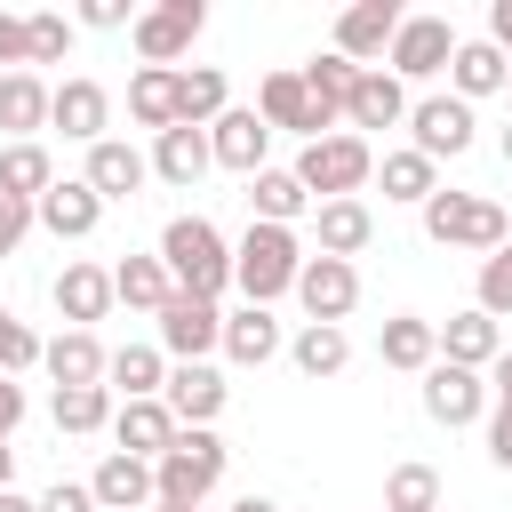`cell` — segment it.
I'll return each instance as SVG.
<instances>
[{
  "label": "cell",
  "mask_w": 512,
  "mask_h": 512,
  "mask_svg": "<svg viewBox=\"0 0 512 512\" xmlns=\"http://www.w3.org/2000/svg\"><path fill=\"white\" fill-rule=\"evenodd\" d=\"M448 80H456V104H480V96H504L512 64H504L488 40H456V56H448Z\"/></svg>",
  "instance_id": "cell-29"
},
{
  "label": "cell",
  "mask_w": 512,
  "mask_h": 512,
  "mask_svg": "<svg viewBox=\"0 0 512 512\" xmlns=\"http://www.w3.org/2000/svg\"><path fill=\"white\" fill-rule=\"evenodd\" d=\"M144 176H152V160L136 152V144H120V136H104V144H88V192L112 208V200H136L144 192Z\"/></svg>",
  "instance_id": "cell-18"
},
{
  "label": "cell",
  "mask_w": 512,
  "mask_h": 512,
  "mask_svg": "<svg viewBox=\"0 0 512 512\" xmlns=\"http://www.w3.org/2000/svg\"><path fill=\"white\" fill-rule=\"evenodd\" d=\"M504 168H512V128H504Z\"/></svg>",
  "instance_id": "cell-57"
},
{
  "label": "cell",
  "mask_w": 512,
  "mask_h": 512,
  "mask_svg": "<svg viewBox=\"0 0 512 512\" xmlns=\"http://www.w3.org/2000/svg\"><path fill=\"white\" fill-rule=\"evenodd\" d=\"M288 360H296V376H344V360H352V336L344 328H320V320H304V336L288 344Z\"/></svg>",
  "instance_id": "cell-35"
},
{
  "label": "cell",
  "mask_w": 512,
  "mask_h": 512,
  "mask_svg": "<svg viewBox=\"0 0 512 512\" xmlns=\"http://www.w3.org/2000/svg\"><path fill=\"white\" fill-rule=\"evenodd\" d=\"M448 56H456V24L448 16H400L392 48H384V72L408 88V80H440Z\"/></svg>",
  "instance_id": "cell-6"
},
{
  "label": "cell",
  "mask_w": 512,
  "mask_h": 512,
  "mask_svg": "<svg viewBox=\"0 0 512 512\" xmlns=\"http://www.w3.org/2000/svg\"><path fill=\"white\" fill-rule=\"evenodd\" d=\"M296 272H304V240H296L288 224H248V232H240V248H232V288H240L248 304L272 312V296H288Z\"/></svg>",
  "instance_id": "cell-2"
},
{
  "label": "cell",
  "mask_w": 512,
  "mask_h": 512,
  "mask_svg": "<svg viewBox=\"0 0 512 512\" xmlns=\"http://www.w3.org/2000/svg\"><path fill=\"white\" fill-rule=\"evenodd\" d=\"M152 512H208V504H152Z\"/></svg>",
  "instance_id": "cell-56"
},
{
  "label": "cell",
  "mask_w": 512,
  "mask_h": 512,
  "mask_svg": "<svg viewBox=\"0 0 512 512\" xmlns=\"http://www.w3.org/2000/svg\"><path fill=\"white\" fill-rule=\"evenodd\" d=\"M368 176H376V152H368V136H352V128H336V136H320V144L296 152V184L312 192V208H320V200H360Z\"/></svg>",
  "instance_id": "cell-4"
},
{
  "label": "cell",
  "mask_w": 512,
  "mask_h": 512,
  "mask_svg": "<svg viewBox=\"0 0 512 512\" xmlns=\"http://www.w3.org/2000/svg\"><path fill=\"white\" fill-rule=\"evenodd\" d=\"M40 368L56 376V392H72V384H104V344H96V328H64V336H48V344H40Z\"/></svg>",
  "instance_id": "cell-25"
},
{
  "label": "cell",
  "mask_w": 512,
  "mask_h": 512,
  "mask_svg": "<svg viewBox=\"0 0 512 512\" xmlns=\"http://www.w3.org/2000/svg\"><path fill=\"white\" fill-rule=\"evenodd\" d=\"M296 80L312 88V104H320L328 120H344V96H352V80H360V64H344V56L328 48V56H312V64L296 72Z\"/></svg>",
  "instance_id": "cell-38"
},
{
  "label": "cell",
  "mask_w": 512,
  "mask_h": 512,
  "mask_svg": "<svg viewBox=\"0 0 512 512\" xmlns=\"http://www.w3.org/2000/svg\"><path fill=\"white\" fill-rule=\"evenodd\" d=\"M24 48H32V64H56V56L72 48V16H56V8H32V16H24Z\"/></svg>",
  "instance_id": "cell-42"
},
{
  "label": "cell",
  "mask_w": 512,
  "mask_h": 512,
  "mask_svg": "<svg viewBox=\"0 0 512 512\" xmlns=\"http://www.w3.org/2000/svg\"><path fill=\"white\" fill-rule=\"evenodd\" d=\"M224 112H232V88H224L216 64L176 72V128H208V120H224Z\"/></svg>",
  "instance_id": "cell-31"
},
{
  "label": "cell",
  "mask_w": 512,
  "mask_h": 512,
  "mask_svg": "<svg viewBox=\"0 0 512 512\" xmlns=\"http://www.w3.org/2000/svg\"><path fill=\"white\" fill-rule=\"evenodd\" d=\"M0 64H16V72L32 64V48H24V16H8V8H0Z\"/></svg>",
  "instance_id": "cell-48"
},
{
  "label": "cell",
  "mask_w": 512,
  "mask_h": 512,
  "mask_svg": "<svg viewBox=\"0 0 512 512\" xmlns=\"http://www.w3.org/2000/svg\"><path fill=\"white\" fill-rule=\"evenodd\" d=\"M48 128H64L72 144H104V128H112L104 80H64V88H48Z\"/></svg>",
  "instance_id": "cell-14"
},
{
  "label": "cell",
  "mask_w": 512,
  "mask_h": 512,
  "mask_svg": "<svg viewBox=\"0 0 512 512\" xmlns=\"http://www.w3.org/2000/svg\"><path fill=\"white\" fill-rule=\"evenodd\" d=\"M440 328V360H456V368H480L488 376V360L504 352V336H496V320L472 304V312H448V320H432Z\"/></svg>",
  "instance_id": "cell-23"
},
{
  "label": "cell",
  "mask_w": 512,
  "mask_h": 512,
  "mask_svg": "<svg viewBox=\"0 0 512 512\" xmlns=\"http://www.w3.org/2000/svg\"><path fill=\"white\" fill-rule=\"evenodd\" d=\"M80 24H88V32H120V24H136V16H128L120 0H88V8H80Z\"/></svg>",
  "instance_id": "cell-49"
},
{
  "label": "cell",
  "mask_w": 512,
  "mask_h": 512,
  "mask_svg": "<svg viewBox=\"0 0 512 512\" xmlns=\"http://www.w3.org/2000/svg\"><path fill=\"white\" fill-rule=\"evenodd\" d=\"M392 32H400V8H392V0H352V8L336 16V56L368 72V64L392 48Z\"/></svg>",
  "instance_id": "cell-13"
},
{
  "label": "cell",
  "mask_w": 512,
  "mask_h": 512,
  "mask_svg": "<svg viewBox=\"0 0 512 512\" xmlns=\"http://www.w3.org/2000/svg\"><path fill=\"white\" fill-rule=\"evenodd\" d=\"M472 104H456V96H416L408 104V152H424L432 168L440 160H456V152H472Z\"/></svg>",
  "instance_id": "cell-8"
},
{
  "label": "cell",
  "mask_w": 512,
  "mask_h": 512,
  "mask_svg": "<svg viewBox=\"0 0 512 512\" xmlns=\"http://www.w3.org/2000/svg\"><path fill=\"white\" fill-rule=\"evenodd\" d=\"M160 384H168V352H160V344H120V352H104V392H120V400H160Z\"/></svg>",
  "instance_id": "cell-26"
},
{
  "label": "cell",
  "mask_w": 512,
  "mask_h": 512,
  "mask_svg": "<svg viewBox=\"0 0 512 512\" xmlns=\"http://www.w3.org/2000/svg\"><path fill=\"white\" fill-rule=\"evenodd\" d=\"M488 48L512 64V0H488Z\"/></svg>",
  "instance_id": "cell-50"
},
{
  "label": "cell",
  "mask_w": 512,
  "mask_h": 512,
  "mask_svg": "<svg viewBox=\"0 0 512 512\" xmlns=\"http://www.w3.org/2000/svg\"><path fill=\"white\" fill-rule=\"evenodd\" d=\"M144 160H152V176H160V184H176V192H192V184L216 168V160H208V128H160Z\"/></svg>",
  "instance_id": "cell-21"
},
{
  "label": "cell",
  "mask_w": 512,
  "mask_h": 512,
  "mask_svg": "<svg viewBox=\"0 0 512 512\" xmlns=\"http://www.w3.org/2000/svg\"><path fill=\"white\" fill-rule=\"evenodd\" d=\"M264 152H272V128H264L248 104H232L224 120H208V160H216V168L256 176V168H264Z\"/></svg>",
  "instance_id": "cell-15"
},
{
  "label": "cell",
  "mask_w": 512,
  "mask_h": 512,
  "mask_svg": "<svg viewBox=\"0 0 512 512\" xmlns=\"http://www.w3.org/2000/svg\"><path fill=\"white\" fill-rule=\"evenodd\" d=\"M248 208H256L248 224H288L296 232V216H312V192L296 184V168H256L248 176Z\"/></svg>",
  "instance_id": "cell-27"
},
{
  "label": "cell",
  "mask_w": 512,
  "mask_h": 512,
  "mask_svg": "<svg viewBox=\"0 0 512 512\" xmlns=\"http://www.w3.org/2000/svg\"><path fill=\"white\" fill-rule=\"evenodd\" d=\"M256 120L280 136V128H296L304 144H320V136H336V120L312 104V88L296 80V72H264V88H256Z\"/></svg>",
  "instance_id": "cell-9"
},
{
  "label": "cell",
  "mask_w": 512,
  "mask_h": 512,
  "mask_svg": "<svg viewBox=\"0 0 512 512\" xmlns=\"http://www.w3.org/2000/svg\"><path fill=\"white\" fill-rule=\"evenodd\" d=\"M296 304H304L320 328H344L352 304H360V272H352L344 256H304V272H296Z\"/></svg>",
  "instance_id": "cell-10"
},
{
  "label": "cell",
  "mask_w": 512,
  "mask_h": 512,
  "mask_svg": "<svg viewBox=\"0 0 512 512\" xmlns=\"http://www.w3.org/2000/svg\"><path fill=\"white\" fill-rule=\"evenodd\" d=\"M232 512H280V504H272V496H240Z\"/></svg>",
  "instance_id": "cell-55"
},
{
  "label": "cell",
  "mask_w": 512,
  "mask_h": 512,
  "mask_svg": "<svg viewBox=\"0 0 512 512\" xmlns=\"http://www.w3.org/2000/svg\"><path fill=\"white\" fill-rule=\"evenodd\" d=\"M224 480V440L208 424H176L168 456H152V504H208Z\"/></svg>",
  "instance_id": "cell-3"
},
{
  "label": "cell",
  "mask_w": 512,
  "mask_h": 512,
  "mask_svg": "<svg viewBox=\"0 0 512 512\" xmlns=\"http://www.w3.org/2000/svg\"><path fill=\"white\" fill-rule=\"evenodd\" d=\"M432 192H440V176H432V160H424V152H384V200L424 208Z\"/></svg>",
  "instance_id": "cell-40"
},
{
  "label": "cell",
  "mask_w": 512,
  "mask_h": 512,
  "mask_svg": "<svg viewBox=\"0 0 512 512\" xmlns=\"http://www.w3.org/2000/svg\"><path fill=\"white\" fill-rule=\"evenodd\" d=\"M24 232H32V200H8V192H0V256H16Z\"/></svg>",
  "instance_id": "cell-45"
},
{
  "label": "cell",
  "mask_w": 512,
  "mask_h": 512,
  "mask_svg": "<svg viewBox=\"0 0 512 512\" xmlns=\"http://www.w3.org/2000/svg\"><path fill=\"white\" fill-rule=\"evenodd\" d=\"M0 128L16 144H32V128H48V80L40 72H0Z\"/></svg>",
  "instance_id": "cell-33"
},
{
  "label": "cell",
  "mask_w": 512,
  "mask_h": 512,
  "mask_svg": "<svg viewBox=\"0 0 512 512\" xmlns=\"http://www.w3.org/2000/svg\"><path fill=\"white\" fill-rule=\"evenodd\" d=\"M40 512H96V496H88V480H56L40 496Z\"/></svg>",
  "instance_id": "cell-46"
},
{
  "label": "cell",
  "mask_w": 512,
  "mask_h": 512,
  "mask_svg": "<svg viewBox=\"0 0 512 512\" xmlns=\"http://www.w3.org/2000/svg\"><path fill=\"white\" fill-rule=\"evenodd\" d=\"M88 496H96V512H152V464L112 448V456L88 472Z\"/></svg>",
  "instance_id": "cell-19"
},
{
  "label": "cell",
  "mask_w": 512,
  "mask_h": 512,
  "mask_svg": "<svg viewBox=\"0 0 512 512\" xmlns=\"http://www.w3.org/2000/svg\"><path fill=\"white\" fill-rule=\"evenodd\" d=\"M24 368H40V336L0 304V376H24Z\"/></svg>",
  "instance_id": "cell-43"
},
{
  "label": "cell",
  "mask_w": 512,
  "mask_h": 512,
  "mask_svg": "<svg viewBox=\"0 0 512 512\" xmlns=\"http://www.w3.org/2000/svg\"><path fill=\"white\" fill-rule=\"evenodd\" d=\"M488 392H496V400H512V344L488 360Z\"/></svg>",
  "instance_id": "cell-52"
},
{
  "label": "cell",
  "mask_w": 512,
  "mask_h": 512,
  "mask_svg": "<svg viewBox=\"0 0 512 512\" xmlns=\"http://www.w3.org/2000/svg\"><path fill=\"white\" fill-rule=\"evenodd\" d=\"M376 352H384V368L424 376V368L440 360V328H432L424 312H392V320H384V336H376Z\"/></svg>",
  "instance_id": "cell-24"
},
{
  "label": "cell",
  "mask_w": 512,
  "mask_h": 512,
  "mask_svg": "<svg viewBox=\"0 0 512 512\" xmlns=\"http://www.w3.org/2000/svg\"><path fill=\"white\" fill-rule=\"evenodd\" d=\"M128 112H136V128H176V72H160V64H144L136 80H128Z\"/></svg>",
  "instance_id": "cell-36"
},
{
  "label": "cell",
  "mask_w": 512,
  "mask_h": 512,
  "mask_svg": "<svg viewBox=\"0 0 512 512\" xmlns=\"http://www.w3.org/2000/svg\"><path fill=\"white\" fill-rule=\"evenodd\" d=\"M424 240H440V248H472V256H496V248L512 240V224H504V208L480 200V192H432V200H424Z\"/></svg>",
  "instance_id": "cell-5"
},
{
  "label": "cell",
  "mask_w": 512,
  "mask_h": 512,
  "mask_svg": "<svg viewBox=\"0 0 512 512\" xmlns=\"http://www.w3.org/2000/svg\"><path fill=\"white\" fill-rule=\"evenodd\" d=\"M224 352H232L240 368H264V360L280 352V320H272L264 304H240V312H224Z\"/></svg>",
  "instance_id": "cell-34"
},
{
  "label": "cell",
  "mask_w": 512,
  "mask_h": 512,
  "mask_svg": "<svg viewBox=\"0 0 512 512\" xmlns=\"http://www.w3.org/2000/svg\"><path fill=\"white\" fill-rule=\"evenodd\" d=\"M504 96H512V80H504Z\"/></svg>",
  "instance_id": "cell-58"
},
{
  "label": "cell",
  "mask_w": 512,
  "mask_h": 512,
  "mask_svg": "<svg viewBox=\"0 0 512 512\" xmlns=\"http://www.w3.org/2000/svg\"><path fill=\"white\" fill-rule=\"evenodd\" d=\"M480 312H488V320L512 312V240H504L496 256H480Z\"/></svg>",
  "instance_id": "cell-44"
},
{
  "label": "cell",
  "mask_w": 512,
  "mask_h": 512,
  "mask_svg": "<svg viewBox=\"0 0 512 512\" xmlns=\"http://www.w3.org/2000/svg\"><path fill=\"white\" fill-rule=\"evenodd\" d=\"M168 296H176V280H168L160 256H120V264H112V304H128V312H160Z\"/></svg>",
  "instance_id": "cell-32"
},
{
  "label": "cell",
  "mask_w": 512,
  "mask_h": 512,
  "mask_svg": "<svg viewBox=\"0 0 512 512\" xmlns=\"http://www.w3.org/2000/svg\"><path fill=\"white\" fill-rule=\"evenodd\" d=\"M8 488H16V448L0 440V496H8Z\"/></svg>",
  "instance_id": "cell-53"
},
{
  "label": "cell",
  "mask_w": 512,
  "mask_h": 512,
  "mask_svg": "<svg viewBox=\"0 0 512 512\" xmlns=\"http://www.w3.org/2000/svg\"><path fill=\"white\" fill-rule=\"evenodd\" d=\"M488 456H496V472H512V400H496V416H488Z\"/></svg>",
  "instance_id": "cell-47"
},
{
  "label": "cell",
  "mask_w": 512,
  "mask_h": 512,
  "mask_svg": "<svg viewBox=\"0 0 512 512\" xmlns=\"http://www.w3.org/2000/svg\"><path fill=\"white\" fill-rule=\"evenodd\" d=\"M56 312H64L72 328L104 320V312H112V272H104V264H64V272H56Z\"/></svg>",
  "instance_id": "cell-30"
},
{
  "label": "cell",
  "mask_w": 512,
  "mask_h": 512,
  "mask_svg": "<svg viewBox=\"0 0 512 512\" xmlns=\"http://www.w3.org/2000/svg\"><path fill=\"white\" fill-rule=\"evenodd\" d=\"M344 120H352V128H408V88H400L384 64H368V72L352 80V96H344Z\"/></svg>",
  "instance_id": "cell-20"
},
{
  "label": "cell",
  "mask_w": 512,
  "mask_h": 512,
  "mask_svg": "<svg viewBox=\"0 0 512 512\" xmlns=\"http://www.w3.org/2000/svg\"><path fill=\"white\" fill-rule=\"evenodd\" d=\"M224 392H232V384H224L208 360H176L168 384H160V400H168L176 424H216V416H224Z\"/></svg>",
  "instance_id": "cell-17"
},
{
  "label": "cell",
  "mask_w": 512,
  "mask_h": 512,
  "mask_svg": "<svg viewBox=\"0 0 512 512\" xmlns=\"http://www.w3.org/2000/svg\"><path fill=\"white\" fill-rule=\"evenodd\" d=\"M0 512H40V496H16V488H8V496H0Z\"/></svg>",
  "instance_id": "cell-54"
},
{
  "label": "cell",
  "mask_w": 512,
  "mask_h": 512,
  "mask_svg": "<svg viewBox=\"0 0 512 512\" xmlns=\"http://www.w3.org/2000/svg\"><path fill=\"white\" fill-rule=\"evenodd\" d=\"M112 440H120V456H168V440H176V416H168V400H120L112 408Z\"/></svg>",
  "instance_id": "cell-22"
},
{
  "label": "cell",
  "mask_w": 512,
  "mask_h": 512,
  "mask_svg": "<svg viewBox=\"0 0 512 512\" xmlns=\"http://www.w3.org/2000/svg\"><path fill=\"white\" fill-rule=\"evenodd\" d=\"M480 408H488V376H480V368H456V360H432V368H424V416H432V424L456 432V424H472Z\"/></svg>",
  "instance_id": "cell-12"
},
{
  "label": "cell",
  "mask_w": 512,
  "mask_h": 512,
  "mask_svg": "<svg viewBox=\"0 0 512 512\" xmlns=\"http://www.w3.org/2000/svg\"><path fill=\"white\" fill-rule=\"evenodd\" d=\"M376 512H440V472H432V464H392Z\"/></svg>",
  "instance_id": "cell-39"
},
{
  "label": "cell",
  "mask_w": 512,
  "mask_h": 512,
  "mask_svg": "<svg viewBox=\"0 0 512 512\" xmlns=\"http://www.w3.org/2000/svg\"><path fill=\"white\" fill-rule=\"evenodd\" d=\"M16 424H24V384L0 376V440H16Z\"/></svg>",
  "instance_id": "cell-51"
},
{
  "label": "cell",
  "mask_w": 512,
  "mask_h": 512,
  "mask_svg": "<svg viewBox=\"0 0 512 512\" xmlns=\"http://www.w3.org/2000/svg\"><path fill=\"white\" fill-rule=\"evenodd\" d=\"M152 320H160V352H168V360H208V352L224 344V312L200 304V296H168Z\"/></svg>",
  "instance_id": "cell-11"
},
{
  "label": "cell",
  "mask_w": 512,
  "mask_h": 512,
  "mask_svg": "<svg viewBox=\"0 0 512 512\" xmlns=\"http://www.w3.org/2000/svg\"><path fill=\"white\" fill-rule=\"evenodd\" d=\"M48 184H56V160H48L40 144H8V152H0V192H8V200H40Z\"/></svg>",
  "instance_id": "cell-37"
},
{
  "label": "cell",
  "mask_w": 512,
  "mask_h": 512,
  "mask_svg": "<svg viewBox=\"0 0 512 512\" xmlns=\"http://www.w3.org/2000/svg\"><path fill=\"white\" fill-rule=\"evenodd\" d=\"M152 256L168 264L176 296L216 304V296L232 288V248H224V232H216L208 216H168V232H160V248H152Z\"/></svg>",
  "instance_id": "cell-1"
},
{
  "label": "cell",
  "mask_w": 512,
  "mask_h": 512,
  "mask_svg": "<svg viewBox=\"0 0 512 512\" xmlns=\"http://www.w3.org/2000/svg\"><path fill=\"white\" fill-rule=\"evenodd\" d=\"M200 24H208V8H200V0H160V8H144V16L128 24V40H136V56H144V64L176 72V56L200 40Z\"/></svg>",
  "instance_id": "cell-7"
},
{
  "label": "cell",
  "mask_w": 512,
  "mask_h": 512,
  "mask_svg": "<svg viewBox=\"0 0 512 512\" xmlns=\"http://www.w3.org/2000/svg\"><path fill=\"white\" fill-rule=\"evenodd\" d=\"M312 232H320V256H360L368 240H376V216H368V200H320L312 208Z\"/></svg>",
  "instance_id": "cell-28"
},
{
  "label": "cell",
  "mask_w": 512,
  "mask_h": 512,
  "mask_svg": "<svg viewBox=\"0 0 512 512\" xmlns=\"http://www.w3.org/2000/svg\"><path fill=\"white\" fill-rule=\"evenodd\" d=\"M112 424V392L104 384H72V392H56V432H104Z\"/></svg>",
  "instance_id": "cell-41"
},
{
  "label": "cell",
  "mask_w": 512,
  "mask_h": 512,
  "mask_svg": "<svg viewBox=\"0 0 512 512\" xmlns=\"http://www.w3.org/2000/svg\"><path fill=\"white\" fill-rule=\"evenodd\" d=\"M32 224H48L56 240H88L104 224V200L88 192V176H56L40 200H32Z\"/></svg>",
  "instance_id": "cell-16"
}]
</instances>
